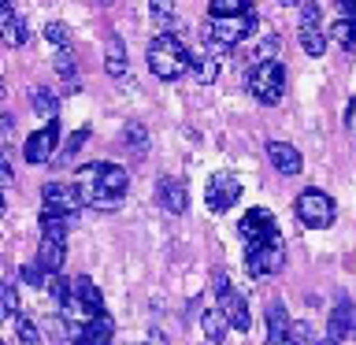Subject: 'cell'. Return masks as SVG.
<instances>
[{
	"mask_svg": "<svg viewBox=\"0 0 356 345\" xmlns=\"http://www.w3.org/2000/svg\"><path fill=\"white\" fill-rule=\"evenodd\" d=\"M127 186H130V175L127 167L119 163H86L82 171H78V189H82L86 204L89 208H100V211H111L122 204V197H127Z\"/></svg>",
	"mask_w": 356,
	"mask_h": 345,
	"instance_id": "1",
	"label": "cell"
},
{
	"mask_svg": "<svg viewBox=\"0 0 356 345\" xmlns=\"http://www.w3.org/2000/svg\"><path fill=\"white\" fill-rule=\"evenodd\" d=\"M149 67H152L156 78L175 82V78H182L189 67H193V56H189V49L175 38V33H160V38H152V45H149Z\"/></svg>",
	"mask_w": 356,
	"mask_h": 345,
	"instance_id": "2",
	"label": "cell"
},
{
	"mask_svg": "<svg viewBox=\"0 0 356 345\" xmlns=\"http://www.w3.org/2000/svg\"><path fill=\"white\" fill-rule=\"evenodd\" d=\"M249 93L260 100V104H278L286 93V71H282V63L278 60H260L252 67V74H249Z\"/></svg>",
	"mask_w": 356,
	"mask_h": 345,
	"instance_id": "3",
	"label": "cell"
},
{
	"mask_svg": "<svg viewBox=\"0 0 356 345\" xmlns=\"http://www.w3.org/2000/svg\"><path fill=\"white\" fill-rule=\"evenodd\" d=\"M252 30H256V11L249 8L245 15H227V19H216V15H211L200 33H204L208 45H222V49H230V45H238L241 38H249Z\"/></svg>",
	"mask_w": 356,
	"mask_h": 345,
	"instance_id": "4",
	"label": "cell"
},
{
	"mask_svg": "<svg viewBox=\"0 0 356 345\" xmlns=\"http://www.w3.org/2000/svg\"><path fill=\"white\" fill-rule=\"evenodd\" d=\"M282 264H286V245L278 234L267 238L264 245H256V249H249V256H245V267H249L252 278H271L282 271Z\"/></svg>",
	"mask_w": 356,
	"mask_h": 345,
	"instance_id": "5",
	"label": "cell"
},
{
	"mask_svg": "<svg viewBox=\"0 0 356 345\" xmlns=\"http://www.w3.org/2000/svg\"><path fill=\"white\" fill-rule=\"evenodd\" d=\"M297 219L305 223V227H312V230H323V227H330L334 223V200L323 193V189H305V193L297 197Z\"/></svg>",
	"mask_w": 356,
	"mask_h": 345,
	"instance_id": "6",
	"label": "cell"
},
{
	"mask_svg": "<svg viewBox=\"0 0 356 345\" xmlns=\"http://www.w3.org/2000/svg\"><path fill=\"white\" fill-rule=\"evenodd\" d=\"M204 200H208V208L216 211V216H222V211H230L241 200V182L230 171H216L204 186Z\"/></svg>",
	"mask_w": 356,
	"mask_h": 345,
	"instance_id": "7",
	"label": "cell"
},
{
	"mask_svg": "<svg viewBox=\"0 0 356 345\" xmlns=\"http://www.w3.org/2000/svg\"><path fill=\"white\" fill-rule=\"evenodd\" d=\"M238 234L245 238V249H256V245H264L267 238H275V216L267 208H249L238 223Z\"/></svg>",
	"mask_w": 356,
	"mask_h": 345,
	"instance_id": "8",
	"label": "cell"
},
{
	"mask_svg": "<svg viewBox=\"0 0 356 345\" xmlns=\"http://www.w3.org/2000/svg\"><path fill=\"white\" fill-rule=\"evenodd\" d=\"M327 338L330 342H349L356 338V305L349 297H338V305L330 308V316H327Z\"/></svg>",
	"mask_w": 356,
	"mask_h": 345,
	"instance_id": "9",
	"label": "cell"
},
{
	"mask_svg": "<svg viewBox=\"0 0 356 345\" xmlns=\"http://www.w3.org/2000/svg\"><path fill=\"white\" fill-rule=\"evenodd\" d=\"M41 200H44V208H49V211H63V216H74V211L86 204L82 189L67 186V182H49L41 189Z\"/></svg>",
	"mask_w": 356,
	"mask_h": 345,
	"instance_id": "10",
	"label": "cell"
},
{
	"mask_svg": "<svg viewBox=\"0 0 356 345\" xmlns=\"http://www.w3.org/2000/svg\"><path fill=\"white\" fill-rule=\"evenodd\" d=\"M56 145H60V127H56V119H49V127L26 138L22 156H26V163H44V160H52Z\"/></svg>",
	"mask_w": 356,
	"mask_h": 345,
	"instance_id": "11",
	"label": "cell"
},
{
	"mask_svg": "<svg viewBox=\"0 0 356 345\" xmlns=\"http://www.w3.org/2000/svg\"><path fill=\"white\" fill-rule=\"evenodd\" d=\"M219 308H222V316L230 319V327L238 330V334H245L252 327V316H249V300H245V294H238V289H222L219 294Z\"/></svg>",
	"mask_w": 356,
	"mask_h": 345,
	"instance_id": "12",
	"label": "cell"
},
{
	"mask_svg": "<svg viewBox=\"0 0 356 345\" xmlns=\"http://www.w3.org/2000/svg\"><path fill=\"white\" fill-rule=\"evenodd\" d=\"M267 160H271L278 175H300V167H305L297 145H289V141H267Z\"/></svg>",
	"mask_w": 356,
	"mask_h": 345,
	"instance_id": "13",
	"label": "cell"
},
{
	"mask_svg": "<svg viewBox=\"0 0 356 345\" xmlns=\"http://www.w3.org/2000/svg\"><path fill=\"white\" fill-rule=\"evenodd\" d=\"M111 334H115V323H111L108 312H97L93 319L78 330L74 345H111Z\"/></svg>",
	"mask_w": 356,
	"mask_h": 345,
	"instance_id": "14",
	"label": "cell"
},
{
	"mask_svg": "<svg viewBox=\"0 0 356 345\" xmlns=\"http://www.w3.org/2000/svg\"><path fill=\"white\" fill-rule=\"evenodd\" d=\"M156 197H160V204L163 211H171V216H182L186 204H189V197H186V182L182 178H160V189H156Z\"/></svg>",
	"mask_w": 356,
	"mask_h": 345,
	"instance_id": "15",
	"label": "cell"
},
{
	"mask_svg": "<svg viewBox=\"0 0 356 345\" xmlns=\"http://www.w3.org/2000/svg\"><path fill=\"white\" fill-rule=\"evenodd\" d=\"M0 38H4V45H11V49H19V45L30 41V26L11 11V4H4V11H0Z\"/></svg>",
	"mask_w": 356,
	"mask_h": 345,
	"instance_id": "16",
	"label": "cell"
},
{
	"mask_svg": "<svg viewBox=\"0 0 356 345\" xmlns=\"http://www.w3.org/2000/svg\"><path fill=\"white\" fill-rule=\"evenodd\" d=\"M63 260H67L63 241H56V238H41V245H38V264L44 267V271H49V275H60V271H63Z\"/></svg>",
	"mask_w": 356,
	"mask_h": 345,
	"instance_id": "17",
	"label": "cell"
},
{
	"mask_svg": "<svg viewBox=\"0 0 356 345\" xmlns=\"http://www.w3.org/2000/svg\"><path fill=\"white\" fill-rule=\"evenodd\" d=\"M30 108L38 111L41 119H56L60 115V100L49 86H30Z\"/></svg>",
	"mask_w": 356,
	"mask_h": 345,
	"instance_id": "18",
	"label": "cell"
},
{
	"mask_svg": "<svg viewBox=\"0 0 356 345\" xmlns=\"http://www.w3.org/2000/svg\"><path fill=\"white\" fill-rule=\"evenodd\" d=\"M293 330V319H289V312L282 300H271L267 305V338H286V334Z\"/></svg>",
	"mask_w": 356,
	"mask_h": 345,
	"instance_id": "19",
	"label": "cell"
},
{
	"mask_svg": "<svg viewBox=\"0 0 356 345\" xmlns=\"http://www.w3.org/2000/svg\"><path fill=\"white\" fill-rule=\"evenodd\" d=\"M71 223H74V216H63V211H49V208H44L41 211V238L63 241L67 230H71Z\"/></svg>",
	"mask_w": 356,
	"mask_h": 345,
	"instance_id": "20",
	"label": "cell"
},
{
	"mask_svg": "<svg viewBox=\"0 0 356 345\" xmlns=\"http://www.w3.org/2000/svg\"><path fill=\"white\" fill-rule=\"evenodd\" d=\"M104 71L111 78H127V45L119 38H111L108 49H104Z\"/></svg>",
	"mask_w": 356,
	"mask_h": 345,
	"instance_id": "21",
	"label": "cell"
},
{
	"mask_svg": "<svg viewBox=\"0 0 356 345\" xmlns=\"http://www.w3.org/2000/svg\"><path fill=\"white\" fill-rule=\"evenodd\" d=\"M149 8H152V19H156V26H160L163 33H175V30H182V22L175 19V0H149Z\"/></svg>",
	"mask_w": 356,
	"mask_h": 345,
	"instance_id": "22",
	"label": "cell"
},
{
	"mask_svg": "<svg viewBox=\"0 0 356 345\" xmlns=\"http://www.w3.org/2000/svg\"><path fill=\"white\" fill-rule=\"evenodd\" d=\"M297 38H300V49H305L308 56H323V52H327V38H330V33H327V26H300Z\"/></svg>",
	"mask_w": 356,
	"mask_h": 345,
	"instance_id": "23",
	"label": "cell"
},
{
	"mask_svg": "<svg viewBox=\"0 0 356 345\" xmlns=\"http://www.w3.org/2000/svg\"><path fill=\"white\" fill-rule=\"evenodd\" d=\"M74 297L82 300V305H86L89 312H93V316H97V312H104V297H100L97 282H89L86 275H82V278H74Z\"/></svg>",
	"mask_w": 356,
	"mask_h": 345,
	"instance_id": "24",
	"label": "cell"
},
{
	"mask_svg": "<svg viewBox=\"0 0 356 345\" xmlns=\"http://www.w3.org/2000/svg\"><path fill=\"white\" fill-rule=\"evenodd\" d=\"M200 327H204V338H208V342H222V334H227L230 319L222 316V308H208L204 316H200Z\"/></svg>",
	"mask_w": 356,
	"mask_h": 345,
	"instance_id": "25",
	"label": "cell"
},
{
	"mask_svg": "<svg viewBox=\"0 0 356 345\" xmlns=\"http://www.w3.org/2000/svg\"><path fill=\"white\" fill-rule=\"evenodd\" d=\"M327 33H330L334 45H341V49H356V19L345 15V19H338V22H330Z\"/></svg>",
	"mask_w": 356,
	"mask_h": 345,
	"instance_id": "26",
	"label": "cell"
},
{
	"mask_svg": "<svg viewBox=\"0 0 356 345\" xmlns=\"http://www.w3.org/2000/svg\"><path fill=\"white\" fill-rule=\"evenodd\" d=\"M122 141H127V149H130L134 156H145V152H149V130H145L141 122H127Z\"/></svg>",
	"mask_w": 356,
	"mask_h": 345,
	"instance_id": "27",
	"label": "cell"
},
{
	"mask_svg": "<svg viewBox=\"0 0 356 345\" xmlns=\"http://www.w3.org/2000/svg\"><path fill=\"white\" fill-rule=\"evenodd\" d=\"M193 74L200 86H211L219 78V60L216 56H193Z\"/></svg>",
	"mask_w": 356,
	"mask_h": 345,
	"instance_id": "28",
	"label": "cell"
},
{
	"mask_svg": "<svg viewBox=\"0 0 356 345\" xmlns=\"http://www.w3.org/2000/svg\"><path fill=\"white\" fill-rule=\"evenodd\" d=\"M252 8V0H211V15L216 19H227V15H245Z\"/></svg>",
	"mask_w": 356,
	"mask_h": 345,
	"instance_id": "29",
	"label": "cell"
},
{
	"mask_svg": "<svg viewBox=\"0 0 356 345\" xmlns=\"http://www.w3.org/2000/svg\"><path fill=\"white\" fill-rule=\"evenodd\" d=\"M52 71L67 78V82H74V71H78V63H74V52L71 49H60L56 52V60H52Z\"/></svg>",
	"mask_w": 356,
	"mask_h": 345,
	"instance_id": "30",
	"label": "cell"
},
{
	"mask_svg": "<svg viewBox=\"0 0 356 345\" xmlns=\"http://www.w3.org/2000/svg\"><path fill=\"white\" fill-rule=\"evenodd\" d=\"M15 334H19V342H22V345H41V330H38V323L26 319V316H19V319H15Z\"/></svg>",
	"mask_w": 356,
	"mask_h": 345,
	"instance_id": "31",
	"label": "cell"
},
{
	"mask_svg": "<svg viewBox=\"0 0 356 345\" xmlns=\"http://www.w3.org/2000/svg\"><path fill=\"white\" fill-rule=\"evenodd\" d=\"M49 294H52V300H56V305H67V300H71L74 297V282H67V278L63 275H56L52 278V282H49Z\"/></svg>",
	"mask_w": 356,
	"mask_h": 345,
	"instance_id": "32",
	"label": "cell"
},
{
	"mask_svg": "<svg viewBox=\"0 0 356 345\" xmlns=\"http://www.w3.org/2000/svg\"><path fill=\"white\" fill-rule=\"evenodd\" d=\"M44 275H49V271H44V267H41L38 260H33V264H22V267H19V278H22L26 286H44Z\"/></svg>",
	"mask_w": 356,
	"mask_h": 345,
	"instance_id": "33",
	"label": "cell"
},
{
	"mask_svg": "<svg viewBox=\"0 0 356 345\" xmlns=\"http://www.w3.org/2000/svg\"><path fill=\"white\" fill-rule=\"evenodd\" d=\"M300 26H323V11L316 0H305L300 4Z\"/></svg>",
	"mask_w": 356,
	"mask_h": 345,
	"instance_id": "34",
	"label": "cell"
},
{
	"mask_svg": "<svg viewBox=\"0 0 356 345\" xmlns=\"http://www.w3.org/2000/svg\"><path fill=\"white\" fill-rule=\"evenodd\" d=\"M44 38L52 45H60V49H67V45H71V30H67L63 22H49V26H44Z\"/></svg>",
	"mask_w": 356,
	"mask_h": 345,
	"instance_id": "35",
	"label": "cell"
},
{
	"mask_svg": "<svg viewBox=\"0 0 356 345\" xmlns=\"http://www.w3.org/2000/svg\"><path fill=\"white\" fill-rule=\"evenodd\" d=\"M4 316L8 319H19V289L15 286H4Z\"/></svg>",
	"mask_w": 356,
	"mask_h": 345,
	"instance_id": "36",
	"label": "cell"
},
{
	"mask_svg": "<svg viewBox=\"0 0 356 345\" xmlns=\"http://www.w3.org/2000/svg\"><path fill=\"white\" fill-rule=\"evenodd\" d=\"M86 141H89V127H82V130H74L71 138H67V145H63V156H74V152L82 149Z\"/></svg>",
	"mask_w": 356,
	"mask_h": 345,
	"instance_id": "37",
	"label": "cell"
},
{
	"mask_svg": "<svg viewBox=\"0 0 356 345\" xmlns=\"http://www.w3.org/2000/svg\"><path fill=\"white\" fill-rule=\"evenodd\" d=\"M278 45H282V41H278V33H271V38H264V41H260L256 56H260V60H275V56H278Z\"/></svg>",
	"mask_w": 356,
	"mask_h": 345,
	"instance_id": "38",
	"label": "cell"
},
{
	"mask_svg": "<svg viewBox=\"0 0 356 345\" xmlns=\"http://www.w3.org/2000/svg\"><path fill=\"white\" fill-rule=\"evenodd\" d=\"M308 334H312V330H308V323H293V330H289V338H293L297 345H308V342H312Z\"/></svg>",
	"mask_w": 356,
	"mask_h": 345,
	"instance_id": "39",
	"label": "cell"
},
{
	"mask_svg": "<svg viewBox=\"0 0 356 345\" xmlns=\"http://www.w3.org/2000/svg\"><path fill=\"white\" fill-rule=\"evenodd\" d=\"M145 345H167V334H163L160 327H152V330H149V338H145Z\"/></svg>",
	"mask_w": 356,
	"mask_h": 345,
	"instance_id": "40",
	"label": "cell"
},
{
	"mask_svg": "<svg viewBox=\"0 0 356 345\" xmlns=\"http://www.w3.org/2000/svg\"><path fill=\"white\" fill-rule=\"evenodd\" d=\"M0 182L11 186V163H8V160H0Z\"/></svg>",
	"mask_w": 356,
	"mask_h": 345,
	"instance_id": "41",
	"label": "cell"
},
{
	"mask_svg": "<svg viewBox=\"0 0 356 345\" xmlns=\"http://www.w3.org/2000/svg\"><path fill=\"white\" fill-rule=\"evenodd\" d=\"M264 345H297V342H293V338H289V334H286V338H267Z\"/></svg>",
	"mask_w": 356,
	"mask_h": 345,
	"instance_id": "42",
	"label": "cell"
},
{
	"mask_svg": "<svg viewBox=\"0 0 356 345\" xmlns=\"http://www.w3.org/2000/svg\"><path fill=\"white\" fill-rule=\"evenodd\" d=\"M316 345H338V342H330V338H327V342H316Z\"/></svg>",
	"mask_w": 356,
	"mask_h": 345,
	"instance_id": "43",
	"label": "cell"
},
{
	"mask_svg": "<svg viewBox=\"0 0 356 345\" xmlns=\"http://www.w3.org/2000/svg\"><path fill=\"white\" fill-rule=\"evenodd\" d=\"M282 4H286V8H293V4H297V0H282Z\"/></svg>",
	"mask_w": 356,
	"mask_h": 345,
	"instance_id": "44",
	"label": "cell"
},
{
	"mask_svg": "<svg viewBox=\"0 0 356 345\" xmlns=\"http://www.w3.org/2000/svg\"><path fill=\"white\" fill-rule=\"evenodd\" d=\"M204 345H222V342H208V338H204Z\"/></svg>",
	"mask_w": 356,
	"mask_h": 345,
	"instance_id": "45",
	"label": "cell"
},
{
	"mask_svg": "<svg viewBox=\"0 0 356 345\" xmlns=\"http://www.w3.org/2000/svg\"><path fill=\"white\" fill-rule=\"evenodd\" d=\"M4 4H11V0H4Z\"/></svg>",
	"mask_w": 356,
	"mask_h": 345,
	"instance_id": "46",
	"label": "cell"
},
{
	"mask_svg": "<svg viewBox=\"0 0 356 345\" xmlns=\"http://www.w3.org/2000/svg\"><path fill=\"white\" fill-rule=\"evenodd\" d=\"M349 4H356V0H349Z\"/></svg>",
	"mask_w": 356,
	"mask_h": 345,
	"instance_id": "47",
	"label": "cell"
}]
</instances>
